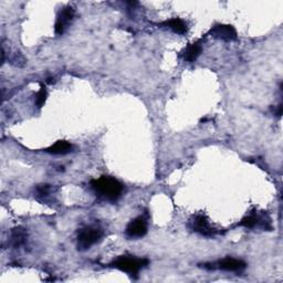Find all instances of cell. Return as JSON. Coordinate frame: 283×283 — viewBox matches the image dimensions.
<instances>
[{"label":"cell","mask_w":283,"mask_h":283,"mask_svg":"<svg viewBox=\"0 0 283 283\" xmlns=\"http://www.w3.org/2000/svg\"><path fill=\"white\" fill-rule=\"evenodd\" d=\"M92 188L108 201H116L123 193V185L117 179L110 176H102L91 182Z\"/></svg>","instance_id":"obj_1"},{"label":"cell","mask_w":283,"mask_h":283,"mask_svg":"<svg viewBox=\"0 0 283 283\" xmlns=\"http://www.w3.org/2000/svg\"><path fill=\"white\" fill-rule=\"evenodd\" d=\"M149 264L148 259H138L132 255H121L116 260H114L110 264L113 268H116L128 274H137L145 265Z\"/></svg>","instance_id":"obj_2"},{"label":"cell","mask_w":283,"mask_h":283,"mask_svg":"<svg viewBox=\"0 0 283 283\" xmlns=\"http://www.w3.org/2000/svg\"><path fill=\"white\" fill-rule=\"evenodd\" d=\"M103 237V231L100 228L95 227H86L80 231L78 236V249L79 250H88L95 243L99 242Z\"/></svg>","instance_id":"obj_3"},{"label":"cell","mask_w":283,"mask_h":283,"mask_svg":"<svg viewBox=\"0 0 283 283\" xmlns=\"http://www.w3.org/2000/svg\"><path fill=\"white\" fill-rule=\"evenodd\" d=\"M210 35L216 39L224 41H233L238 38L235 27L230 25H217L210 30Z\"/></svg>","instance_id":"obj_4"},{"label":"cell","mask_w":283,"mask_h":283,"mask_svg":"<svg viewBox=\"0 0 283 283\" xmlns=\"http://www.w3.org/2000/svg\"><path fill=\"white\" fill-rule=\"evenodd\" d=\"M126 236L128 238H142L148 232V222L143 217H137L129 222L126 227Z\"/></svg>","instance_id":"obj_5"},{"label":"cell","mask_w":283,"mask_h":283,"mask_svg":"<svg viewBox=\"0 0 283 283\" xmlns=\"http://www.w3.org/2000/svg\"><path fill=\"white\" fill-rule=\"evenodd\" d=\"M74 17V9L72 7H65L61 10V13L59 14L57 23H56V32L57 35H62L71 20Z\"/></svg>","instance_id":"obj_6"},{"label":"cell","mask_w":283,"mask_h":283,"mask_svg":"<svg viewBox=\"0 0 283 283\" xmlns=\"http://www.w3.org/2000/svg\"><path fill=\"white\" fill-rule=\"evenodd\" d=\"M193 228L195 231L199 232L200 235H203V236L210 237L215 233L214 228L210 226L208 219H207L205 216L195 217V219L193 221Z\"/></svg>","instance_id":"obj_7"},{"label":"cell","mask_w":283,"mask_h":283,"mask_svg":"<svg viewBox=\"0 0 283 283\" xmlns=\"http://www.w3.org/2000/svg\"><path fill=\"white\" fill-rule=\"evenodd\" d=\"M218 268L229 272H241L242 270L246 269V263L239 259L225 258L218 262Z\"/></svg>","instance_id":"obj_8"},{"label":"cell","mask_w":283,"mask_h":283,"mask_svg":"<svg viewBox=\"0 0 283 283\" xmlns=\"http://www.w3.org/2000/svg\"><path fill=\"white\" fill-rule=\"evenodd\" d=\"M71 150H72V145H71L69 142L58 140L57 143H54L53 145L50 146V148L47 149V152L50 154L60 155V154H67Z\"/></svg>","instance_id":"obj_9"},{"label":"cell","mask_w":283,"mask_h":283,"mask_svg":"<svg viewBox=\"0 0 283 283\" xmlns=\"http://www.w3.org/2000/svg\"><path fill=\"white\" fill-rule=\"evenodd\" d=\"M12 244L15 248H19L23 246V244L26 242L27 239V231L21 227H17L14 228L12 231Z\"/></svg>","instance_id":"obj_10"},{"label":"cell","mask_w":283,"mask_h":283,"mask_svg":"<svg viewBox=\"0 0 283 283\" xmlns=\"http://www.w3.org/2000/svg\"><path fill=\"white\" fill-rule=\"evenodd\" d=\"M163 25L168 27V28L172 29L174 32H175V34H178V35H184V34H186V31H187V25L185 24L182 19H178V18L167 20L166 23H164Z\"/></svg>","instance_id":"obj_11"},{"label":"cell","mask_w":283,"mask_h":283,"mask_svg":"<svg viewBox=\"0 0 283 283\" xmlns=\"http://www.w3.org/2000/svg\"><path fill=\"white\" fill-rule=\"evenodd\" d=\"M201 50H203V48H201L199 42L193 43V45H190L186 49V51H185V60H187L189 62H194L195 60L200 56Z\"/></svg>","instance_id":"obj_12"},{"label":"cell","mask_w":283,"mask_h":283,"mask_svg":"<svg viewBox=\"0 0 283 283\" xmlns=\"http://www.w3.org/2000/svg\"><path fill=\"white\" fill-rule=\"evenodd\" d=\"M259 220L260 219L255 215H250V216L244 217V218L240 221V224H239V226L246 227V228H253V227H255V226L259 224V222H260Z\"/></svg>","instance_id":"obj_13"},{"label":"cell","mask_w":283,"mask_h":283,"mask_svg":"<svg viewBox=\"0 0 283 283\" xmlns=\"http://www.w3.org/2000/svg\"><path fill=\"white\" fill-rule=\"evenodd\" d=\"M47 96H48V93H47V90L45 88V85H41L39 92H38L37 95H36V105L39 108L42 107L43 104H45L46 101H47Z\"/></svg>","instance_id":"obj_14"},{"label":"cell","mask_w":283,"mask_h":283,"mask_svg":"<svg viewBox=\"0 0 283 283\" xmlns=\"http://www.w3.org/2000/svg\"><path fill=\"white\" fill-rule=\"evenodd\" d=\"M50 193V186L49 185H39L36 188V194L38 197H46Z\"/></svg>","instance_id":"obj_15"}]
</instances>
